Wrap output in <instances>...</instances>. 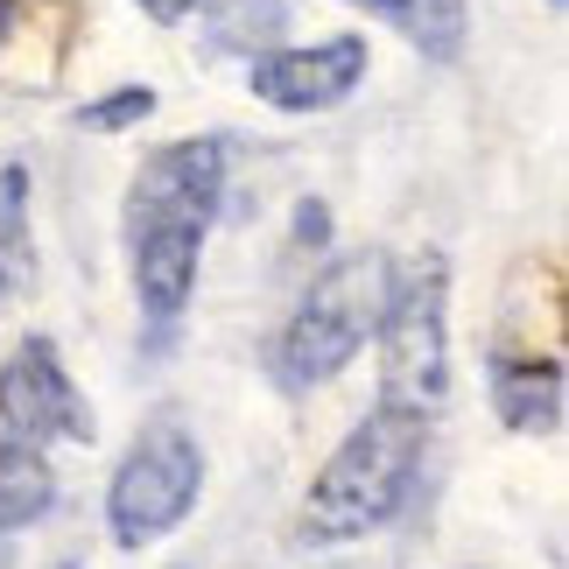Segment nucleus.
<instances>
[{
    "instance_id": "1",
    "label": "nucleus",
    "mask_w": 569,
    "mask_h": 569,
    "mask_svg": "<svg viewBox=\"0 0 569 569\" xmlns=\"http://www.w3.org/2000/svg\"><path fill=\"white\" fill-rule=\"evenodd\" d=\"M226 197V148L211 134L169 141L141 162L134 190H127V247H134V296L141 310L169 323L183 317L197 289V260H204V232Z\"/></svg>"
},
{
    "instance_id": "2",
    "label": "nucleus",
    "mask_w": 569,
    "mask_h": 569,
    "mask_svg": "<svg viewBox=\"0 0 569 569\" xmlns=\"http://www.w3.org/2000/svg\"><path fill=\"white\" fill-rule=\"evenodd\" d=\"M422 450H429V415H408V408L380 401L331 450V465L317 471L310 499H302V535L310 541H359V535L387 528V520L408 507Z\"/></svg>"
},
{
    "instance_id": "3",
    "label": "nucleus",
    "mask_w": 569,
    "mask_h": 569,
    "mask_svg": "<svg viewBox=\"0 0 569 569\" xmlns=\"http://www.w3.org/2000/svg\"><path fill=\"white\" fill-rule=\"evenodd\" d=\"M387 274H393V260L380 247L338 253L331 268L310 281V296L296 302L289 331H281V345H274V380L289 393H310L323 380H338L345 366L359 359V345L380 331Z\"/></svg>"
},
{
    "instance_id": "4",
    "label": "nucleus",
    "mask_w": 569,
    "mask_h": 569,
    "mask_svg": "<svg viewBox=\"0 0 569 569\" xmlns=\"http://www.w3.org/2000/svg\"><path fill=\"white\" fill-rule=\"evenodd\" d=\"M443 302H450V274L436 253H422L401 281H387V310H380V401L387 408H408V415L443 408L450 393Z\"/></svg>"
},
{
    "instance_id": "5",
    "label": "nucleus",
    "mask_w": 569,
    "mask_h": 569,
    "mask_svg": "<svg viewBox=\"0 0 569 569\" xmlns=\"http://www.w3.org/2000/svg\"><path fill=\"white\" fill-rule=\"evenodd\" d=\"M197 486H204V450H197V436L177 422V415H156V422L134 436L127 465L113 471L106 528H113L120 549H148V541H162L169 528L190 520Z\"/></svg>"
},
{
    "instance_id": "6",
    "label": "nucleus",
    "mask_w": 569,
    "mask_h": 569,
    "mask_svg": "<svg viewBox=\"0 0 569 569\" xmlns=\"http://www.w3.org/2000/svg\"><path fill=\"white\" fill-rule=\"evenodd\" d=\"M0 429L21 436L29 450L42 443H92V408L63 373L50 338H21L0 366Z\"/></svg>"
},
{
    "instance_id": "7",
    "label": "nucleus",
    "mask_w": 569,
    "mask_h": 569,
    "mask_svg": "<svg viewBox=\"0 0 569 569\" xmlns=\"http://www.w3.org/2000/svg\"><path fill=\"white\" fill-rule=\"evenodd\" d=\"M359 78H366V42L359 36H331V42H317V50H260L253 57V99H268L274 113L338 106Z\"/></svg>"
},
{
    "instance_id": "8",
    "label": "nucleus",
    "mask_w": 569,
    "mask_h": 569,
    "mask_svg": "<svg viewBox=\"0 0 569 569\" xmlns=\"http://www.w3.org/2000/svg\"><path fill=\"white\" fill-rule=\"evenodd\" d=\"M492 393H499V422L520 436L562 422V366L556 359H499Z\"/></svg>"
},
{
    "instance_id": "9",
    "label": "nucleus",
    "mask_w": 569,
    "mask_h": 569,
    "mask_svg": "<svg viewBox=\"0 0 569 569\" xmlns=\"http://www.w3.org/2000/svg\"><path fill=\"white\" fill-rule=\"evenodd\" d=\"M366 14H380L393 36H408L422 57L436 63H457L465 57V29H471V14H465V0H359Z\"/></svg>"
},
{
    "instance_id": "10",
    "label": "nucleus",
    "mask_w": 569,
    "mask_h": 569,
    "mask_svg": "<svg viewBox=\"0 0 569 569\" xmlns=\"http://www.w3.org/2000/svg\"><path fill=\"white\" fill-rule=\"evenodd\" d=\"M36 289V247H29V169H0V310H14Z\"/></svg>"
},
{
    "instance_id": "11",
    "label": "nucleus",
    "mask_w": 569,
    "mask_h": 569,
    "mask_svg": "<svg viewBox=\"0 0 569 569\" xmlns=\"http://www.w3.org/2000/svg\"><path fill=\"white\" fill-rule=\"evenodd\" d=\"M50 499H57V478L42 465V450L0 429V528H29V520L50 513Z\"/></svg>"
},
{
    "instance_id": "12",
    "label": "nucleus",
    "mask_w": 569,
    "mask_h": 569,
    "mask_svg": "<svg viewBox=\"0 0 569 569\" xmlns=\"http://www.w3.org/2000/svg\"><path fill=\"white\" fill-rule=\"evenodd\" d=\"M197 8H204L218 50H247V57L274 50L281 21H289V8H281V0H197Z\"/></svg>"
},
{
    "instance_id": "13",
    "label": "nucleus",
    "mask_w": 569,
    "mask_h": 569,
    "mask_svg": "<svg viewBox=\"0 0 569 569\" xmlns=\"http://www.w3.org/2000/svg\"><path fill=\"white\" fill-rule=\"evenodd\" d=\"M148 113H156V92H148V84H141V92H113V99H99V106H84V127H99V134H113V127H134V120H148Z\"/></svg>"
},
{
    "instance_id": "14",
    "label": "nucleus",
    "mask_w": 569,
    "mask_h": 569,
    "mask_svg": "<svg viewBox=\"0 0 569 569\" xmlns=\"http://www.w3.org/2000/svg\"><path fill=\"white\" fill-rule=\"evenodd\" d=\"M190 8H197V0H141V14H148V21H183Z\"/></svg>"
},
{
    "instance_id": "15",
    "label": "nucleus",
    "mask_w": 569,
    "mask_h": 569,
    "mask_svg": "<svg viewBox=\"0 0 569 569\" xmlns=\"http://www.w3.org/2000/svg\"><path fill=\"white\" fill-rule=\"evenodd\" d=\"M296 239H323V204H302L296 211Z\"/></svg>"
},
{
    "instance_id": "16",
    "label": "nucleus",
    "mask_w": 569,
    "mask_h": 569,
    "mask_svg": "<svg viewBox=\"0 0 569 569\" xmlns=\"http://www.w3.org/2000/svg\"><path fill=\"white\" fill-rule=\"evenodd\" d=\"M14 29V0H0V36H8Z\"/></svg>"
},
{
    "instance_id": "17",
    "label": "nucleus",
    "mask_w": 569,
    "mask_h": 569,
    "mask_svg": "<svg viewBox=\"0 0 569 569\" xmlns=\"http://www.w3.org/2000/svg\"><path fill=\"white\" fill-rule=\"evenodd\" d=\"M549 8H562V0H549Z\"/></svg>"
},
{
    "instance_id": "18",
    "label": "nucleus",
    "mask_w": 569,
    "mask_h": 569,
    "mask_svg": "<svg viewBox=\"0 0 569 569\" xmlns=\"http://www.w3.org/2000/svg\"><path fill=\"white\" fill-rule=\"evenodd\" d=\"M57 569H71V562H57Z\"/></svg>"
}]
</instances>
